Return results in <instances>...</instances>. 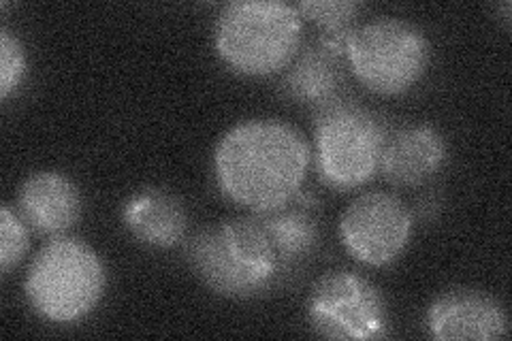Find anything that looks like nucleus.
<instances>
[{
    "instance_id": "obj_3",
    "label": "nucleus",
    "mask_w": 512,
    "mask_h": 341,
    "mask_svg": "<svg viewBox=\"0 0 512 341\" xmlns=\"http://www.w3.org/2000/svg\"><path fill=\"white\" fill-rule=\"evenodd\" d=\"M107 271L86 241L52 237L28 267L24 292L32 312L47 322L86 318L105 295Z\"/></svg>"
},
{
    "instance_id": "obj_7",
    "label": "nucleus",
    "mask_w": 512,
    "mask_h": 341,
    "mask_svg": "<svg viewBox=\"0 0 512 341\" xmlns=\"http://www.w3.org/2000/svg\"><path fill=\"white\" fill-rule=\"evenodd\" d=\"M414 229L412 211L391 192H365L340 218L346 252L367 267H387L408 248Z\"/></svg>"
},
{
    "instance_id": "obj_10",
    "label": "nucleus",
    "mask_w": 512,
    "mask_h": 341,
    "mask_svg": "<svg viewBox=\"0 0 512 341\" xmlns=\"http://www.w3.org/2000/svg\"><path fill=\"white\" fill-rule=\"evenodd\" d=\"M448 158L442 133L431 126H410L389 133L378 173L393 186H421L434 177Z\"/></svg>"
},
{
    "instance_id": "obj_16",
    "label": "nucleus",
    "mask_w": 512,
    "mask_h": 341,
    "mask_svg": "<svg viewBox=\"0 0 512 341\" xmlns=\"http://www.w3.org/2000/svg\"><path fill=\"white\" fill-rule=\"evenodd\" d=\"M295 7L303 20H310L323 30L320 45H325L327 50L338 56L344 54L350 32L355 30L352 24L363 9V5L355 3V0H303Z\"/></svg>"
},
{
    "instance_id": "obj_12",
    "label": "nucleus",
    "mask_w": 512,
    "mask_h": 341,
    "mask_svg": "<svg viewBox=\"0 0 512 341\" xmlns=\"http://www.w3.org/2000/svg\"><path fill=\"white\" fill-rule=\"evenodd\" d=\"M186 258L197 278L214 290L216 295L229 299H250L261 295L263 286L246 273L233 254L227 250L220 229H207L188 241Z\"/></svg>"
},
{
    "instance_id": "obj_14",
    "label": "nucleus",
    "mask_w": 512,
    "mask_h": 341,
    "mask_svg": "<svg viewBox=\"0 0 512 341\" xmlns=\"http://www.w3.org/2000/svg\"><path fill=\"white\" fill-rule=\"evenodd\" d=\"M218 229L224 246L233 254L235 261L263 286V290H271L288 278L274 241H271L259 216L250 214L233 218L222 222Z\"/></svg>"
},
{
    "instance_id": "obj_13",
    "label": "nucleus",
    "mask_w": 512,
    "mask_h": 341,
    "mask_svg": "<svg viewBox=\"0 0 512 341\" xmlns=\"http://www.w3.org/2000/svg\"><path fill=\"white\" fill-rule=\"evenodd\" d=\"M344 75L340 56L325 45L306 47L288 64L282 90L288 99L299 105H310L316 111L342 99Z\"/></svg>"
},
{
    "instance_id": "obj_2",
    "label": "nucleus",
    "mask_w": 512,
    "mask_h": 341,
    "mask_svg": "<svg viewBox=\"0 0 512 341\" xmlns=\"http://www.w3.org/2000/svg\"><path fill=\"white\" fill-rule=\"evenodd\" d=\"M303 18L291 3L235 0L214 22V47L227 67L244 77L284 71L301 47Z\"/></svg>"
},
{
    "instance_id": "obj_15",
    "label": "nucleus",
    "mask_w": 512,
    "mask_h": 341,
    "mask_svg": "<svg viewBox=\"0 0 512 341\" xmlns=\"http://www.w3.org/2000/svg\"><path fill=\"white\" fill-rule=\"evenodd\" d=\"M256 216L261 218L265 231L274 241L288 275L297 271L314 254L318 246V224L308 211L284 205L271 211H261Z\"/></svg>"
},
{
    "instance_id": "obj_4",
    "label": "nucleus",
    "mask_w": 512,
    "mask_h": 341,
    "mask_svg": "<svg viewBox=\"0 0 512 341\" xmlns=\"http://www.w3.org/2000/svg\"><path fill=\"white\" fill-rule=\"evenodd\" d=\"M389 131L382 120L352 101H335L316 111L314 160L325 186L348 192L378 173Z\"/></svg>"
},
{
    "instance_id": "obj_1",
    "label": "nucleus",
    "mask_w": 512,
    "mask_h": 341,
    "mask_svg": "<svg viewBox=\"0 0 512 341\" xmlns=\"http://www.w3.org/2000/svg\"><path fill=\"white\" fill-rule=\"evenodd\" d=\"M312 160L308 139L282 120H246L224 133L214 150L220 192L250 214L291 203Z\"/></svg>"
},
{
    "instance_id": "obj_8",
    "label": "nucleus",
    "mask_w": 512,
    "mask_h": 341,
    "mask_svg": "<svg viewBox=\"0 0 512 341\" xmlns=\"http://www.w3.org/2000/svg\"><path fill=\"white\" fill-rule=\"evenodd\" d=\"M427 329L440 341L504 339L508 335V316L504 305L487 292L455 288L431 303Z\"/></svg>"
},
{
    "instance_id": "obj_17",
    "label": "nucleus",
    "mask_w": 512,
    "mask_h": 341,
    "mask_svg": "<svg viewBox=\"0 0 512 341\" xmlns=\"http://www.w3.org/2000/svg\"><path fill=\"white\" fill-rule=\"evenodd\" d=\"M30 246L28 226L18 211L11 205L0 207V271L9 275L13 267H18Z\"/></svg>"
},
{
    "instance_id": "obj_9",
    "label": "nucleus",
    "mask_w": 512,
    "mask_h": 341,
    "mask_svg": "<svg viewBox=\"0 0 512 341\" xmlns=\"http://www.w3.org/2000/svg\"><path fill=\"white\" fill-rule=\"evenodd\" d=\"M18 214L45 237H62L82 216V194L73 180L58 171L32 173L20 186Z\"/></svg>"
},
{
    "instance_id": "obj_11",
    "label": "nucleus",
    "mask_w": 512,
    "mask_h": 341,
    "mask_svg": "<svg viewBox=\"0 0 512 341\" xmlns=\"http://www.w3.org/2000/svg\"><path fill=\"white\" fill-rule=\"evenodd\" d=\"M122 220L137 241L160 250L178 246L188 231L184 205L163 188L135 192L122 209Z\"/></svg>"
},
{
    "instance_id": "obj_18",
    "label": "nucleus",
    "mask_w": 512,
    "mask_h": 341,
    "mask_svg": "<svg viewBox=\"0 0 512 341\" xmlns=\"http://www.w3.org/2000/svg\"><path fill=\"white\" fill-rule=\"evenodd\" d=\"M26 75V52L22 41L3 26L0 28V99L7 101L9 96L20 88Z\"/></svg>"
},
{
    "instance_id": "obj_6",
    "label": "nucleus",
    "mask_w": 512,
    "mask_h": 341,
    "mask_svg": "<svg viewBox=\"0 0 512 341\" xmlns=\"http://www.w3.org/2000/svg\"><path fill=\"white\" fill-rule=\"evenodd\" d=\"M308 320L316 335L327 339H382L389 331V312L380 290L355 271H329L308 301Z\"/></svg>"
},
{
    "instance_id": "obj_5",
    "label": "nucleus",
    "mask_w": 512,
    "mask_h": 341,
    "mask_svg": "<svg viewBox=\"0 0 512 341\" xmlns=\"http://www.w3.org/2000/svg\"><path fill=\"white\" fill-rule=\"evenodd\" d=\"M359 84L382 96L412 90L429 69L431 43L421 28L395 18L355 26L344 47Z\"/></svg>"
}]
</instances>
